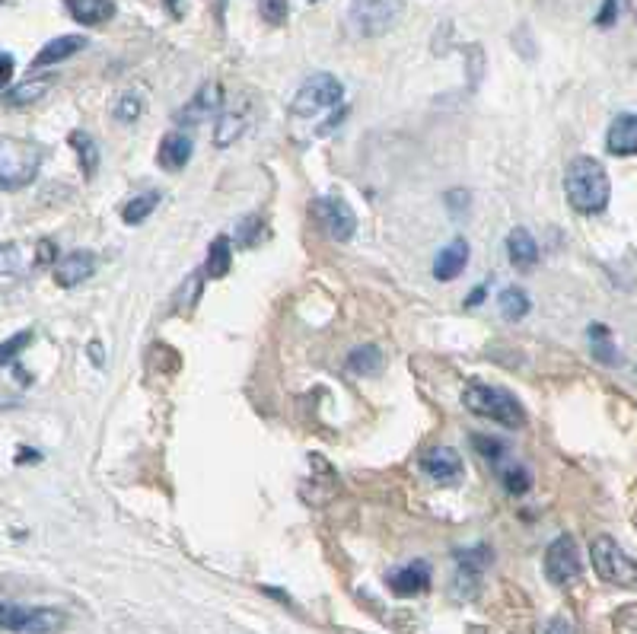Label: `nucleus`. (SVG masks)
Wrapping results in <instances>:
<instances>
[{"label": "nucleus", "instance_id": "7c9ffc66", "mask_svg": "<svg viewBox=\"0 0 637 634\" xmlns=\"http://www.w3.org/2000/svg\"><path fill=\"white\" fill-rule=\"evenodd\" d=\"M29 341H32V332H23V335H16V338H10L7 341V345H4V364H10L13 361V357L16 354H20L26 345H29Z\"/></svg>", "mask_w": 637, "mask_h": 634}, {"label": "nucleus", "instance_id": "f704fd0d", "mask_svg": "<svg viewBox=\"0 0 637 634\" xmlns=\"http://www.w3.org/2000/svg\"><path fill=\"white\" fill-rule=\"evenodd\" d=\"M612 20H615V0H606V10H602L599 23L606 26V23H612Z\"/></svg>", "mask_w": 637, "mask_h": 634}, {"label": "nucleus", "instance_id": "4c0bfd02", "mask_svg": "<svg viewBox=\"0 0 637 634\" xmlns=\"http://www.w3.org/2000/svg\"><path fill=\"white\" fill-rule=\"evenodd\" d=\"M485 300V287H478V290H472V297L466 300V306H475V303H481Z\"/></svg>", "mask_w": 637, "mask_h": 634}, {"label": "nucleus", "instance_id": "b1692460", "mask_svg": "<svg viewBox=\"0 0 637 634\" xmlns=\"http://www.w3.org/2000/svg\"><path fill=\"white\" fill-rule=\"evenodd\" d=\"M243 131H246V118L243 115H236V112L220 115V122L214 128V144L217 147H230Z\"/></svg>", "mask_w": 637, "mask_h": 634}, {"label": "nucleus", "instance_id": "6ab92c4d", "mask_svg": "<svg viewBox=\"0 0 637 634\" xmlns=\"http://www.w3.org/2000/svg\"><path fill=\"white\" fill-rule=\"evenodd\" d=\"M160 166L169 169V173H176V169L188 166L192 160V141H188L185 134H166L163 144H160Z\"/></svg>", "mask_w": 637, "mask_h": 634}, {"label": "nucleus", "instance_id": "bb28decb", "mask_svg": "<svg viewBox=\"0 0 637 634\" xmlns=\"http://www.w3.org/2000/svg\"><path fill=\"white\" fill-rule=\"evenodd\" d=\"M501 313L510 319V322H520L526 313H529V297L523 287H507L501 294Z\"/></svg>", "mask_w": 637, "mask_h": 634}, {"label": "nucleus", "instance_id": "a878e982", "mask_svg": "<svg viewBox=\"0 0 637 634\" xmlns=\"http://www.w3.org/2000/svg\"><path fill=\"white\" fill-rule=\"evenodd\" d=\"M348 367L354 370V373H376L383 367V354H380V348L376 345H364V348H354L351 351V357H348Z\"/></svg>", "mask_w": 637, "mask_h": 634}, {"label": "nucleus", "instance_id": "a211bd4d", "mask_svg": "<svg viewBox=\"0 0 637 634\" xmlns=\"http://www.w3.org/2000/svg\"><path fill=\"white\" fill-rule=\"evenodd\" d=\"M67 10H71L77 23L99 26V23H109L115 16V0H67Z\"/></svg>", "mask_w": 637, "mask_h": 634}, {"label": "nucleus", "instance_id": "f03ea898", "mask_svg": "<svg viewBox=\"0 0 637 634\" xmlns=\"http://www.w3.org/2000/svg\"><path fill=\"white\" fill-rule=\"evenodd\" d=\"M462 405H466L472 415L497 421L504 427H523L526 424V408L520 405V399L507 389H497L488 383H472L466 392H462Z\"/></svg>", "mask_w": 637, "mask_h": 634}, {"label": "nucleus", "instance_id": "393cba45", "mask_svg": "<svg viewBox=\"0 0 637 634\" xmlns=\"http://www.w3.org/2000/svg\"><path fill=\"white\" fill-rule=\"evenodd\" d=\"M160 204V195L157 192H144V195H137L131 198L125 208H122V217H125V224H141V220L150 217V211Z\"/></svg>", "mask_w": 637, "mask_h": 634}, {"label": "nucleus", "instance_id": "423d86ee", "mask_svg": "<svg viewBox=\"0 0 637 634\" xmlns=\"http://www.w3.org/2000/svg\"><path fill=\"white\" fill-rule=\"evenodd\" d=\"M341 96H344V90H341L338 77L313 74L297 90L294 102H290V115H294V118H313V115H319L325 109H335L341 102Z\"/></svg>", "mask_w": 637, "mask_h": 634}, {"label": "nucleus", "instance_id": "0eeeda50", "mask_svg": "<svg viewBox=\"0 0 637 634\" xmlns=\"http://www.w3.org/2000/svg\"><path fill=\"white\" fill-rule=\"evenodd\" d=\"M583 574V561H580V548L574 542V536H558L545 552V577L558 587L574 584V580Z\"/></svg>", "mask_w": 637, "mask_h": 634}, {"label": "nucleus", "instance_id": "f257e3e1", "mask_svg": "<svg viewBox=\"0 0 637 634\" xmlns=\"http://www.w3.org/2000/svg\"><path fill=\"white\" fill-rule=\"evenodd\" d=\"M564 195L571 201V208L577 214H602L609 208L612 185L606 169L593 157H577L571 160L564 173Z\"/></svg>", "mask_w": 637, "mask_h": 634}, {"label": "nucleus", "instance_id": "72a5a7b5", "mask_svg": "<svg viewBox=\"0 0 637 634\" xmlns=\"http://www.w3.org/2000/svg\"><path fill=\"white\" fill-rule=\"evenodd\" d=\"M545 634H574V628H571V622H567V619H552L545 625Z\"/></svg>", "mask_w": 637, "mask_h": 634}, {"label": "nucleus", "instance_id": "412c9836", "mask_svg": "<svg viewBox=\"0 0 637 634\" xmlns=\"http://www.w3.org/2000/svg\"><path fill=\"white\" fill-rule=\"evenodd\" d=\"M456 558V568H459V574L462 577H478L481 571L488 568V564L494 561V555H491V548L488 545H475V548H459V552L453 555Z\"/></svg>", "mask_w": 637, "mask_h": 634}, {"label": "nucleus", "instance_id": "dca6fc26", "mask_svg": "<svg viewBox=\"0 0 637 634\" xmlns=\"http://www.w3.org/2000/svg\"><path fill=\"white\" fill-rule=\"evenodd\" d=\"M507 259L513 262V268H520V271H526L539 262V246H536V239H532L529 230L516 227L507 236Z\"/></svg>", "mask_w": 637, "mask_h": 634}, {"label": "nucleus", "instance_id": "9d476101", "mask_svg": "<svg viewBox=\"0 0 637 634\" xmlns=\"http://www.w3.org/2000/svg\"><path fill=\"white\" fill-rule=\"evenodd\" d=\"M421 469L434 478V482L450 485L462 478V456L450 447H434L421 456Z\"/></svg>", "mask_w": 637, "mask_h": 634}, {"label": "nucleus", "instance_id": "39448f33", "mask_svg": "<svg viewBox=\"0 0 637 634\" xmlns=\"http://www.w3.org/2000/svg\"><path fill=\"white\" fill-rule=\"evenodd\" d=\"M0 625L13 634H55L67 625V615L51 606H0Z\"/></svg>", "mask_w": 637, "mask_h": 634}, {"label": "nucleus", "instance_id": "aec40b11", "mask_svg": "<svg viewBox=\"0 0 637 634\" xmlns=\"http://www.w3.org/2000/svg\"><path fill=\"white\" fill-rule=\"evenodd\" d=\"M51 83H55V77H32V80L20 83V87L7 90L4 99H7V106H32V102H39L51 90Z\"/></svg>", "mask_w": 637, "mask_h": 634}, {"label": "nucleus", "instance_id": "c756f323", "mask_svg": "<svg viewBox=\"0 0 637 634\" xmlns=\"http://www.w3.org/2000/svg\"><path fill=\"white\" fill-rule=\"evenodd\" d=\"M258 10L271 26H281L287 20V0H258Z\"/></svg>", "mask_w": 637, "mask_h": 634}, {"label": "nucleus", "instance_id": "1a4fd4ad", "mask_svg": "<svg viewBox=\"0 0 637 634\" xmlns=\"http://www.w3.org/2000/svg\"><path fill=\"white\" fill-rule=\"evenodd\" d=\"M42 163V150L32 153L29 144H20V160H16V150L7 141L4 144V169H0V179H4V188H16V185H26L36 176V169Z\"/></svg>", "mask_w": 637, "mask_h": 634}, {"label": "nucleus", "instance_id": "5701e85b", "mask_svg": "<svg viewBox=\"0 0 637 634\" xmlns=\"http://www.w3.org/2000/svg\"><path fill=\"white\" fill-rule=\"evenodd\" d=\"M230 262H233L230 239L227 236H217L214 243H211V252H208V262H204V271H208L211 278H223V274L230 271Z\"/></svg>", "mask_w": 637, "mask_h": 634}, {"label": "nucleus", "instance_id": "4be33fe9", "mask_svg": "<svg viewBox=\"0 0 637 634\" xmlns=\"http://www.w3.org/2000/svg\"><path fill=\"white\" fill-rule=\"evenodd\" d=\"M71 147L77 150V157H80L83 176L90 179L96 173V166H99V147H96V141L86 131H74L71 134Z\"/></svg>", "mask_w": 637, "mask_h": 634}, {"label": "nucleus", "instance_id": "f8f14e48", "mask_svg": "<svg viewBox=\"0 0 637 634\" xmlns=\"http://www.w3.org/2000/svg\"><path fill=\"white\" fill-rule=\"evenodd\" d=\"M606 147L615 157H634L637 153V115H618L606 131Z\"/></svg>", "mask_w": 637, "mask_h": 634}, {"label": "nucleus", "instance_id": "e433bc0d", "mask_svg": "<svg viewBox=\"0 0 637 634\" xmlns=\"http://www.w3.org/2000/svg\"><path fill=\"white\" fill-rule=\"evenodd\" d=\"M10 77H13V55H10V51H4V87L10 83Z\"/></svg>", "mask_w": 637, "mask_h": 634}, {"label": "nucleus", "instance_id": "2eb2a0df", "mask_svg": "<svg viewBox=\"0 0 637 634\" xmlns=\"http://www.w3.org/2000/svg\"><path fill=\"white\" fill-rule=\"evenodd\" d=\"M93 271H96L93 252H74V255H67V259L58 262V268H55V281H58L61 287H77V284H83L86 278H93Z\"/></svg>", "mask_w": 637, "mask_h": 634}, {"label": "nucleus", "instance_id": "f3484780", "mask_svg": "<svg viewBox=\"0 0 637 634\" xmlns=\"http://www.w3.org/2000/svg\"><path fill=\"white\" fill-rule=\"evenodd\" d=\"M80 48H86L83 36H61V39H51L36 58H32V71H42V67H51L58 61H67L71 55H77Z\"/></svg>", "mask_w": 637, "mask_h": 634}, {"label": "nucleus", "instance_id": "20e7f679", "mask_svg": "<svg viewBox=\"0 0 637 634\" xmlns=\"http://www.w3.org/2000/svg\"><path fill=\"white\" fill-rule=\"evenodd\" d=\"M402 0H354L348 10V23L360 39H376L402 20Z\"/></svg>", "mask_w": 637, "mask_h": 634}, {"label": "nucleus", "instance_id": "ddd939ff", "mask_svg": "<svg viewBox=\"0 0 637 634\" xmlns=\"http://www.w3.org/2000/svg\"><path fill=\"white\" fill-rule=\"evenodd\" d=\"M469 243L466 239H453L450 246L446 249H440V255L434 259V278L437 281H456L462 271H466V265H469Z\"/></svg>", "mask_w": 637, "mask_h": 634}, {"label": "nucleus", "instance_id": "58836bf2", "mask_svg": "<svg viewBox=\"0 0 637 634\" xmlns=\"http://www.w3.org/2000/svg\"><path fill=\"white\" fill-rule=\"evenodd\" d=\"M90 354H93V361H96V364H102V345H93V351H90Z\"/></svg>", "mask_w": 637, "mask_h": 634}, {"label": "nucleus", "instance_id": "6e6552de", "mask_svg": "<svg viewBox=\"0 0 637 634\" xmlns=\"http://www.w3.org/2000/svg\"><path fill=\"white\" fill-rule=\"evenodd\" d=\"M313 217L322 224V230L329 233L335 243H348V239L354 236V227H357V220H354V211L344 204L338 195H322L313 201Z\"/></svg>", "mask_w": 637, "mask_h": 634}, {"label": "nucleus", "instance_id": "4468645a", "mask_svg": "<svg viewBox=\"0 0 637 634\" xmlns=\"http://www.w3.org/2000/svg\"><path fill=\"white\" fill-rule=\"evenodd\" d=\"M220 106H223V87L217 80H211V83H204V87L198 90V96L179 112V122L182 125H195V122H201V115H211Z\"/></svg>", "mask_w": 637, "mask_h": 634}, {"label": "nucleus", "instance_id": "c9c22d12", "mask_svg": "<svg viewBox=\"0 0 637 634\" xmlns=\"http://www.w3.org/2000/svg\"><path fill=\"white\" fill-rule=\"evenodd\" d=\"M163 7L172 13V16H182V7H185V0H163Z\"/></svg>", "mask_w": 637, "mask_h": 634}, {"label": "nucleus", "instance_id": "9b49d317", "mask_svg": "<svg viewBox=\"0 0 637 634\" xmlns=\"http://www.w3.org/2000/svg\"><path fill=\"white\" fill-rule=\"evenodd\" d=\"M386 584L395 596H418L430 587V568H427V561H411L405 564V568L399 571H392L386 577Z\"/></svg>", "mask_w": 637, "mask_h": 634}, {"label": "nucleus", "instance_id": "473e14b6", "mask_svg": "<svg viewBox=\"0 0 637 634\" xmlns=\"http://www.w3.org/2000/svg\"><path fill=\"white\" fill-rule=\"evenodd\" d=\"M55 243L51 239H45V243H39V255H36V265H48V262H55Z\"/></svg>", "mask_w": 637, "mask_h": 634}, {"label": "nucleus", "instance_id": "cd10ccee", "mask_svg": "<svg viewBox=\"0 0 637 634\" xmlns=\"http://www.w3.org/2000/svg\"><path fill=\"white\" fill-rule=\"evenodd\" d=\"M137 115H141V93H125L122 99L115 102V118L118 122H137Z\"/></svg>", "mask_w": 637, "mask_h": 634}, {"label": "nucleus", "instance_id": "c85d7f7f", "mask_svg": "<svg viewBox=\"0 0 637 634\" xmlns=\"http://www.w3.org/2000/svg\"><path fill=\"white\" fill-rule=\"evenodd\" d=\"M529 485H532V475H529L526 466H513V469L504 472V488H507L510 494H526Z\"/></svg>", "mask_w": 637, "mask_h": 634}, {"label": "nucleus", "instance_id": "2f4dec72", "mask_svg": "<svg viewBox=\"0 0 637 634\" xmlns=\"http://www.w3.org/2000/svg\"><path fill=\"white\" fill-rule=\"evenodd\" d=\"M475 447H478V453H485L488 459H497L504 453V443L501 440H491V437H475Z\"/></svg>", "mask_w": 637, "mask_h": 634}, {"label": "nucleus", "instance_id": "7ed1b4c3", "mask_svg": "<svg viewBox=\"0 0 637 634\" xmlns=\"http://www.w3.org/2000/svg\"><path fill=\"white\" fill-rule=\"evenodd\" d=\"M590 561H593V571L606 580V584L622 587V590H637V561L612 536H596L590 542Z\"/></svg>", "mask_w": 637, "mask_h": 634}]
</instances>
